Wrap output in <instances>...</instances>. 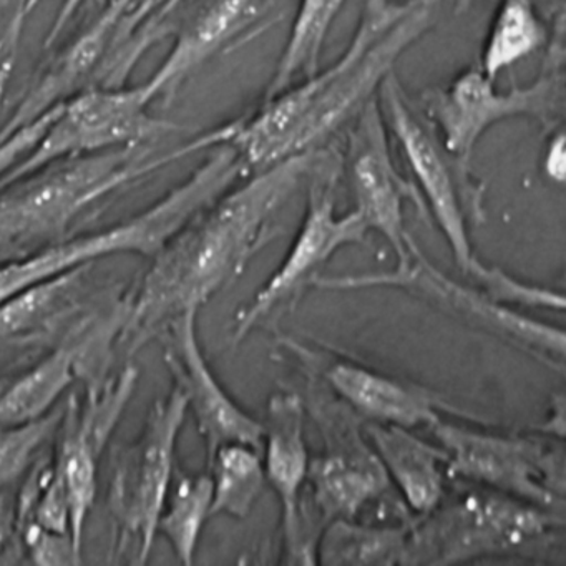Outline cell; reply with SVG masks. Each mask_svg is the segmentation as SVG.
Wrapping results in <instances>:
<instances>
[{"instance_id":"cell-4","label":"cell","mask_w":566,"mask_h":566,"mask_svg":"<svg viewBox=\"0 0 566 566\" xmlns=\"http://www.w3.org/2000/svg\"><path fill=\"white\" fill-rule=\"evenodd\" d=\"M144 144L49 165L0 188V261L69 237L72 224L98 201L175 164Z\"/></svg>"},{"instance_id":"cell-33","label":"cell","mask_w":566,"mask_h":566,"mask_svg":"<svg viewBox=\"0 0 566 566\" xmlns=\"http://www.w3.org/2000/svg\"><path fill=\"white\" fill-rule=\"evenodd\" d=\"M545 171L553 181H565V135L562 132L552 138L546 148Z\"/></svg>"},{"instance_id":"cell-26","label":"cell","mask_w":566,"mask_h":566,"mask_svg":"<svg viewBox=\"0 0 566 566\" xmlns=\"http://www.w3.org/2000/svg\"><path fill=\"white\" fill-rule=\"evenodd\" d=\"M213 482L210 472L188 473L175 470L164 510L158 518L157 535L170 543L177 558L191 565L205 523L211 516Z\"/></svg>"},{"instance_id":"cell-9","label":"cell","mask_w":566,"mask_h":566,"mask_svg":"<svg viewBox=\"0 0 566 566\" xmlns=\"http://www.w3.org/2000/svg\"><path fill=\"white\" fill-rule=\"evenodd\" d=\"M447 453V476L565 513L562 446L526 437L480 432L446 422L429 427Z\"/></svg>"},{"instance_id":"cell-12","label":"cell","mask_w":566,"mask_h":566,"mask_svg":"<svg viewBox=\"0 0 566 566\" xmlns=\"http://www.w3.org/2000/svg\"><path fill=\"white\" fill-rule=\"evenodd\" d=\"M140 380V370L127 364L117 374L85 384L72 392L55 430L51 476L67 500L71 538L82 555L84 528L97 496L98 463Z\"/></svg>"},{"instance_id":"cell-16","label":"cell","mask_w":566,"mask_h":566,"mask_svg":"<svg viewBox=\"0 0 566 566\" xmlns=\"http://www.w3.org/2000/svg\"><path fill=\"white\" fill-rule=\"evenodd\" d=\"M349 132V178L354 213L360 218L367 231H377L386 238L396 253L397 263H402L416 243L406 228L403 205L410 201L423 220H430L429 213L416 184L407 180L394 164L379 94L357 112Z\"/></svg>"},{"instance_id":"cell-2","label":"cell","mask_w":566,"mask_h":566,"mask_svg":"<svg viewBox=\"0 0 566 566\" xmlns=\"http://www.w3.org/2000/svg\"><path fill=\"white\" fill-rule=\"evenodd\" d=\"M443 0H366L349 45L336 62L263 101L247 117L197 138L200 150L230 147L248 170H264L317 150L379 94L403 52L436 22Z\"/></svg>"},{"instance_id":"cell-20","label":"cell","mask_w":566,"mask_h":566,"mask_svg":"<svg viewBox=\"0 0 566 566\" xmlns=\"http://www.w3.org/2000/svg\"><path fill=\"white\" fill-rule=\"evenodd\" d=\"M264 475L281 503L284 562L301 565V496L310 469L306 443V406L293 390L276 392L268 402L263 423Z\"/></svg>"},{"instance_id":"cell-5","label":"cell","mask_w":566,"mask_h":566,"mask_svg":"<svg viewBox=\"0 0 566 566\" xmlns=\"http://www.w3.org/2000/svg\"><path fill=\"white\" fill-rule=\"evenodd\" d=\"M306 412L311 413L324 450L310 460L301 496V563L316 562L321 532L334 520H354L389 490V476L366 436L364 417L310 374Z\"/></svg>"},{"instance_id":"cell-17","label":"cell","mask_w":566,"mask_h":566,"mask_svg":"<svg viewBox=\"0 0 566 566\" xmlns=\"http://www.w3.org/2000/svg\"><path fill=\"white\" fill-rule=\"evenodd\" d=\"M164 347V360L187 397L188 412L210 459L228 443H248L261 449L263 423L247 412L214 376L198 337V311L175 317L157 337Z\"/></svg>"},{"instance_id":"cell-21","label":"cell","mask_w":566,"mask_h":566,"mask_svg":"<svg viewBox=\"0 0 566 566\" xmlns=\"http://www.w3.org/2000/svg\"><path fill=\"white\" fill-rule=\"evenodd\" d=\"M270 8V0H210L181 31L164 64L145 82L155 98L177 91L178 85L234 44L256 25Z\"/></svg>"},{"instance_id":"cell-30","label":"cell","mask_w":566,"mask_h":566,"mask_svg":"<svg viewBox=\"0 0 566 566\" xmlns=\"http://www.w3.org/2000/svg\"><path fill=\"white\" fill-rule=\"evenodd\" d=\"M61 104L55 105L51 111L45 112L41 117L35 118L31 124L12 132L8 138L0 140V178L4 177L25 154L32 150L41 140L42 135L48 130L51 122L57 115Z\"/></svg>"},{"instance_id":"cell-28","label":"cell","mask_w":566,"mask_h":566,"mask_svg":"<svg viewBox=\"0 0 566 566\" xmlns=\"http://www.w3.org/2000/svg\"><path fill=\"white\" fill-rule=\"evenodd\" d=\"M546 29L532 0H503L486 34L480 69L490 78L535 54Z\"/></svg>"},{"instance_id":"cell-24","label":"cell","mask_w":566,"mask_h":566,"mask_svg":"<svg viewBox=\"0 0 566 566\" xmlns=\"http://www.w3.org/2000/svg\"><path fill=\"white\" fill-rule=\"evenodd\" d=\"M412 518L399 525H363L334 520L321 532L316 562L321 565H406Z\"/></svg>"},{"instance_id":"cell-22","label":"cell","mask_w":566,"mask_h":566,"mask_svg":"<svg viewBox=\"0 0 566 566\" xmlns=\"http://www.w3.org/2000/svg\"><path fill=\"white\" fill-rule=\"evenodd\" d=\"M366 436L409 512L427 515L446 499L447 453L442 447L390 423L369 422Z\"/></svg>"},{"instance_id":"cell-32","label":"cell","mask_w":566,"mask_h":566,"mask_svg":"<svg viewBox=\"0 0 566 566\" xmlns=\"http://www.w3.org/2000/svg\"><path fill=\"white\" fill-rule=\"evenodd\" d=\"M15 542V495L0 493V556Z\"/></svg>"},{"instance_id":"cell-8","label":"cell","mask_w":566,"mask_h":566,"mask_svg":"<svg viewBox=\"0 0 566 566\" xmlns=\"http://www.w3.org/2000/svg\"><path fill=\"white\" fill-rule=\"evenodd\" d=\"M565 77L562 64H552L526 87L499 91L495 78L486 77L482 69H467L446 87L432 88L423 95V112L433 125L450 160L469 170L479 142L500 122L533 118L549 122L562 114Z\"/></svg>"},{"instance_id":"cell-23","label":"cell","mask_w":566,"mask_h":566,"mask_svg":"<svg viewBox=\"0 0 566 566\" xmlns=\"http://www.w3.org/2000/svg\"><path fill=\"white\" fill-rule=\"evenodd\" d=\"M124 8L125 0H111V4L98 15L97 21L55 61L51 71L25 98L14 117L0 132V140L8 138L18 128L31 124L55 105L74 97V92L81 88L82 82L87 81L88 75L95 74V69L101 67L107 57Z\"/></svg>"},{"instance_id":"cell-10","label":"cell","mask_w":566,"mask_h":566,"mask_svg":"<svg viewBox=\"0 0 566 566\" xmlns=\"http://www.w3.org/2000/svg\"><path fill=\"white\" fill-rule=\"evenodd\" d=\"M154 101L145 84L137 88L97 87L67 98L28 157L0 178V188L67 158L145 144L175 130V125L151 117L148 107Z\"/></svg>"},{"instance_id":"cell-14","label":"cell","mask_w":566,"mask_h":566,"mask_svg":"<svg viewBox=\"0 0 566 566\" xmlns=\"http://www.w3.org/2000/svg\"><path fill=\"white\" fill-rule=\"evenodd\" d=\"M379 95L387 127L406 157L429 218L442 231L457 266L472 276L480 264L470 241V224L483 220L479 193L460 178L467 177L465 171L450 160L432 130L413 114L394 72L380 85Z\"/></svg>"},{"instance_id":"cell-1","label":"cell","mask_w":566,"mask_h":566,"mask_svg":"<svg viewBox=\"0 0 566 566\" xmlns=\"http://www.w3.org/2000/svg\"><path fill=\"white\" fill-rule=\"evenodd\" d=\"M327 161L317 150L293 155L258 171L195 214L157 254L147 273L127 287V314L118 347L128 356L157 340L181 314L200 311L230 287L250 261L276 240L273 220L304 178Z\"/></svg>"},{"instance_id":"cell-29","label":"cell","mask_w":566,"mask_h":566,"mask_svg":"<svg viewBox=\"0 0 566 566\" xmlns=\"http://www.w3.org/2000/svg\"><path fill=\"white\" fill-rule=\"evenodd\" d=\"M64 413V406L52 409L41 419L19 426L0 427V493L8 492L35 460L41 457L42 447L55 436Z\"/></svg>"},{"instance_id":"cell-18","label":"cell","mask_w":566,"mask_h":566,"mask_svg":"<svg viewBox=\"0 0 566 566\" xmlns=\"http://www.w3.org/2000/svg\"><path fill=\"white\" fill-rule=\"evenodd\" d=\"M283 346L290 349L307 370L316 374L329 387L331 392L336 394L344 403L370 422L416 429L432 426L442 417V412L475 419L472 413L450 406L437 394L387 374L377 373L370 367L313 353L291 339H283Z\"/></svg>"},{"instance_id":"cell-36","label":"cell","mask_w":566,"mask_h":566,"mask_svg":"<svg viewBox=\"0 0 566 566\" xmlns=\"http://www.w3.org/2000/svg\"><path fill=\"white\" fill-rule=\"evenodd\" d=\"M8 377H0V390L4 389L6 384H8Z\"/></svg>"},{"instance_id":"cell-25","label":"cell","mask_w":566,"mask_h":566,"mask_svg":"<svg viewBox=\"0 0 566 566\" xmlns=\"http://www.w3.org/2000/svg\"><path fill=\"white\" fill-rule=\"evenodd\" d=\"M346 0H300L290 35L264 101L294 85L300 75L311 77L319 71L321 54L334 19Z\"/></svg>"},{"instance_id":"cell-7","label":"cell","mask_w":566,"mask_h":566,"mask_svg":"<svg viewBox=\"0 0 566 566\" xmlns=\"http://www.w3.org/2000/svg\"><path fill=\"white\" fill-rule=\"evenodd\" d=\"M188 413L180 387L155 400L137 439L114 453L107 506L114 525L112 559L145 565L157 536L175 470L177 443Z\"/></svg>"},{"instance_id":"cell-19","label":"cell","mask_w":566,"mask_h":566,"mask_svg":"<svg viewBox=\"0 0 566 566\" xmlns=\"http://www.w3.org/2000/svg\"><path fill=\"white\" fill-rule=\"evenodd\" d=\"M84 264L34 284L0 304V349L51 347L85 314L118 291Z\"/></svg>"},{"instance_id":"cell-35","label":"cell","mask_w":566,"mask_h":566,"mask_svg":"<svg viewBox=\"0 0 566 566\" xmlns=\"http://www.w3.org/2000/svg\"><path fill=\"white\" fill-rule=\"evenodd\" d=\"M42 0H25L24 2V9H22V19L28 18V15H31L32 12L38 9V6L41 4Z\"/></svg>"},{"instance_id":"cell-6","label":"cell","mask_w":566,"mask_h":566,"mask_svg":"<svg viewBox=\"0 0 566 566\" xmlns=\"http://www.w3.org/2000/svg\"><path fill=\"white\" fill-rule=\"evenodd\" d=\"M410 525L406 565H455L539 553L565 526V513L473 485Z\"/></svg>"},{"instance_id":"cell-13","label":"cell","mask_w":566,"mask_h":566,"mask_svg":"<svg viewBox=\"0 0 566 566\" xmlns=\"http://www.w3.org/2000/svg\"><path fill=\"white\" fill-rule=\"evenodd\" d=\"M127 314V291L85 314L38 364L0 390V427L41 419L75 382H95L111 374Z\"/></svg>"},{"instance_id":"cell-31","label":"cell","mask_w":566,"mask_h":566,"mask_svg":"<svg viewBox=\"0 0 566 566\" xmlns=\"http://www.w3.org/2000/svg\"><path fill=\"white\" fill-rule=\"evenodd\" d=\"M184 0H128L127 9H125L124 21L132 31L140 28L142 22L148 15H151L150 22H148L147 35L150 41L158 38V29H160V22L170 14L171 11L180 6Z\"/></svg>"},{"instance_id":"cell-11","label":"cell","mask_w":566,"mask_h":566,"mask_svg":"<svg viewBox=\"0 0 566 566\" xmlns=\"http://www.w3.org/2000/svg\"><path fill=\"white\" fill-rule=\"evenodd\" d=\"M311 286L321 290H363V287H397L432 301L440 310L457 314L473 327H482L505 343L535 356L549 367L562 370L565 357V334L555 326L523 316L509 304L493 300L485 291L462 286L437 270L419 250L410 248L409 258L396 270L359 276L314 277Z\"/></svg>"},{"instance_id":"cell-34","label":"cell","mask_w":566,"mask_h":566,"mask_svg":"<svg viewBox=\"0 0 566 566\" xmlns=\"http://www.w3.org/2000/svg\"><path fill=\"white\" fill-rule=\"evenodd\" d=\"M85 0H64L61 11H59L57 18H55L54 24H52L51 31H49L48 38H45V49H51L52 45L57 42L61 38L64 29L67 28L69 22L74 18L75 12L81 9Z\"/></svg>"},{"instance_id":"cell-27","label":"cell","mask_w":566,"mask_h":566,"mask_svg":"<svg viewBox=\"0 0 566 566\" xmlns=\"http://www.w3.org/2000/svg\"><path fill=\"white\" fill-rule=\"evenodd\" d=\"M208 472L213 482L211 516L247 518L268 485L261 449L248 443L220 447L208 459Z\"/></svg>"},{"instance_id":"cell-3","label":"cell","mask_w":566,"mask_h":566,"mask_svg":"<svg viewBox=\"0 0 566 566\" xmlns=\"http://www.w3.org/2000/svg\"><path fill=\"white\" fill-rule=\"evenodd\" d=\"M213 154L184 184L140 213L102 230L69 234L54 243L0 261V304L57 274L115 254L151 258L195 214L217 201L247 174L243 158L230 147Z\"/></svg>"},{"instance_id":"cell-15","label":"cell","mask_w":566,"mask_h":566,"mask_svg":"<svg viewBox=\"0 0 566 566\" xmlns=\"http://www.w3.org/2000/svg\"><path fill=\"white\" fill-rule=\"evenodd\" d=\"M310 188L306 213L300 230L281 261L280 268L254 294L250 304L241 307L231 326V340H243L261 321L311 286L314 274L340 248L366 243L367 228L354 211L336 213V171L321 174Z\"/></svg>"}]
</instances>
